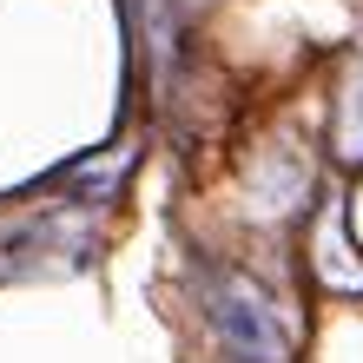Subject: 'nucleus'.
Returning a JSON list of instances; mask_svg holds the SVG:
<instances>
[{
    "instance_id": "obj_1",
    "label": "nucleus",
    "mask_w": 363,
    "mask_h": 363,
    "mask_svg": "<svg viewBox=\"0 0 363 363\" xmlns=\"http://www.w3.org/2000/svg\"><path fill=\"white\" fill-rule=\"evenodd\" d=\"M205 311H211L218 337H225V344L238 350L245 363H291V330H284L277 304H271V297H264L258 284H251V277L225 271L218 284H211Z\"/></svg>"
},
{
    "instance_id": "obj_2",
    "label": "nucleus",
    "mask_w": 363,
    "mask_h": 363,
    "mask_svg": "<svg viewBox=\"0 0 363 363\" xmlns=\"http://www.w3.org/2000/svg\"><path fill=\"white\" fill-rule=\"evenodd\" d=\"M350 152H363V86L350 93Z\"/></svg>"
}]
</instances>
